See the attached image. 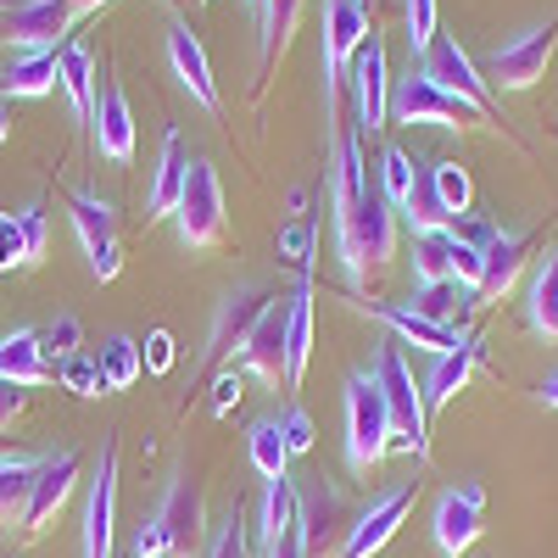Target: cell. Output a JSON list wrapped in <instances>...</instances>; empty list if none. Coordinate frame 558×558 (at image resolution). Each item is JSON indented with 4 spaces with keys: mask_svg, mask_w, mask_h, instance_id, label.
I'll return each instance as SVG.
<instances>
[{
    "mask_svg": "<svg viewBox=\"0 0 558 558\" xmlns=\"http://www.w3.org/2000/svg\"><path fill=\"white\" fill-rule=\"evenodd\" d=\"M302 17V0H263V39H257V68L268 73L274 51H286V39Z\"/></svg>",
    "mask_w": 558,
    "mask_h": 558,
    "instance_id": "cell-34",
    "label": "cell"
},
{
    "mask_svg": "<svg viewBox=\"0 0 558 558\" xmlns=\"http://www.w3.org/2000/svg\"><path fill=\"white\" fill-rule=\"evenodd\" d=\"M112 520H118V441H101L84 497V558H112Z\"/></svg>",
    "mask_w": 558,
    "mask_h": 558,
    "instance_id": "cell-16",
    "label": "cell"
},
{
    "mask_svg": "<svg viewBox=\"0 0 558 558\" xmlns=\"http://www.w3.org/2000/svg\"><path fill=\"white\" fill-rule=\"evenodd\" d=\"M17 229H23V268H34L45 257V207H23Z\"/></svg>",
    "mask_w": 558,
    "mask_h": 558,
    "instance_id": "cell-44",
    "label": "cell"
},
{
    "mask_svg": "<svg viewBox=\"0 0 558 558\" xmlns=\"http://www.w3.org/2000/svg\"><path fill=\"white\" fill-rule=\"evenodd\" d=\"M89 146H96V157L107 162H129L134 157V112H129V96L123 84L101 73L96 84V112H89Z\"/></svg>",
    "mask_w": 558,
    "mask_h": 558,
    "instance_id": "cell-19",
    "label": "cell"
},
{
    "mask_svg": "<svg viewBox=\"0 0 558 558\" xmlns=\"http://www.w3.org/2000/svg\"><path fill=\"white\" fill-rule=\"evenodd\" d=\"M23 408H28V391L12 386V380H0V430H12L23 418Z\"/></svg>",
    "mask_w": 558,
    "mask_h": 558,
    "instance_id": "cell-52",
    "label": "cell"
},
{
    "mask_svg": "<svg viewBox=\"0 0 558 558\" xmlns=\"http://www.w3.org/2000/svg\"><path fill=\"white\" fill-rule=\"evenodd\" d=\"M413 497H418V481H402V486H391L386 497H375L363 508V514L352 520V536H347V547H341V558H375L397 531H402V520H408V508H413Z\"/></svg>",
    "mask_w": 558,
    "mask_h": 558,
    "instance_id": "cell-18",
    "label": "cell"
},
{
    "mask_svg": "<svg viewBox=\"0 0 558 558\" xmlns=\"http://www.w3.org/2000/svg\"><path fill=\"white\" fill-rule=\"evenodd\" d=\"M313 268L302 263V279H296V291H291V324H286V391L302 386L307 375V363H313Z\"/></svg>",
    "mask_w": 558,
    "mask_h": 558,
    "instance_id": "cell-23",
    "label": "cell"
},
{
    "mask_svg": "<svg viewBox=\"0 0 558 558\" xmlns=\"http://www.w3.org/2000/svg\"><path fill=\"white\" fill-rule=\"evenodd\" d=\"M386 452H391L386 397H380V386H375L368 368H352V375H347V470L368 475Z\"/></svg>",
    "mask_w": 558,
    "mask_h": 558,
    "instance_id": "cell-4",
    "label": "cell"
},
{
    "mask_svg": "<svg viewBox=\"0 0 558 558\" xmlns=\"http://www.w3.org/2000/svg\"><path fill=\"white\" fill-rule=\"evenodd\" d=\"M408 307H413L418 318H430V324H447V330H452V318L470 313V302H463V286H458V279H441V286H418Z\"/></svg>",
    "mask_w": 558,
    "mask_h": 558,
    "instance_id": "cell-37",
    "label": "cell"
},
{
    "mask_svg": "<svg viewBox=\"0 0 558 558\" xmlns=\"http://www.w3.org/2000/svg\"><path fill=\"white\" fill-rule=\"evenodd\" d=\"M263 558H307V547H302V531L291 525V531L279 536V542H268V547H263Z\"/></svg>",
    "mask_w": 558,
    "mask_h": 558,
    "instance_id": "cell-53",
    "label": "cell"
},
{
    "mask_svg": "<svg viewBox=\"0 0 558 558\" xmlns=\"http://www.w3.org/2000/svg\"><path fill=\"white\" fill-rule=\"evenodd\" d=\"M34 475H39V458H28V452H0V531L23 525Z\"/></svg>",
    "mask_w": 558,
    "mask_h": 558,
    "instance_id": "cell-28",
    "label": "cell"
},
{
    "mask_svg": "<svg viewBox=\"0 0 558 558\" xmlns=\"http://www.w3.org/2000/svg\"><path fill=\"white\" fill-rule=\"evenodd\" d=\"M207 558H252L246 553V525H241V514L229 508V520L218 525V536H213V553Z\"/></svg>",
    "mask_w": 558,
    "mask_h": 558,
    "instance_id": "cell-45",
    "label": "cell"
},
{
    "mask_svg": "<svg viewBox=\"0 0 558 558\" xmlns=\"http://www.w3.org/2000/svg\"><path fill=\"white\" fill-rule=\"evenodd\" d=\"M413 168H418V157H408L402 146H386V151H380V191H386L391 207H402L408 184H413Z\"/></svg>",
    "mask_w": 558,
    "mask_h": 558,
    "instance_id": "cell-42",
    "label": "cell"
},
{
    "mask_svg": "<svg viewBox=\"0 0 558 558\" xmlns=\"http://www.w3.org/2000/svg\"><path fill=\"white\" fill-rule=\"evenodd\" d=\"M352 307L357 313H368V318H380L386 330H397L408 347H425V352H458L463 341H458V330H447V324H430V318H418L408 302H375V296H352Z\"/></svg>",
    "mask_w": 558,
    "mask_h": 558,
    "instance_id": "cell-20",
    "label": "cell"
},
{
    "mask_svg": "<svg viewBox=\"0 0 558 558\" xmlns=\"http://www.w3.org/2000/svg\"><path fill=\"white\" fill-rule=\"evenodd\" d=\"M96 57H89V45L84 39H68L62 45V89H68V101H73V118L89 123V112H96Z\"/></svg>",
    "mask_w": 558,
    "mask_h": 558,
    "instance_id": "cell-31",
    "label": "cell"
},
{
    "mask_svg": "<svg viewBox=\"0 0 558 558\" xmlns=\"http://www.w3.org/2000/svg\"><path fill=\"white\" fill-rule=\"evenodd\" d=\"M68 218H73V235L84 246V263L96 279H118L123 274V246H118V218L96 191H73L68 196Z\"/></svg>",
    "mask_w": 558,
    "mask_h": 558,
    "instance_id": "cell-10",
    "label": "cell"
},
{
    "mask_svg": "<svg viewBox=\"0 0 558 558\" xmlns=\"http://www.w3.org/2000/svg\"><path fill=\"white\" fill-rule=\"evenodd\" d=\"M62 7H68L73 17H89V12H101V7H112V0H62Z\"/></svg>",
    "mask_w": 558,
    "mask_h": 558,
    "instance_id": "cell-54",
    "label": "cell"
},
{
    "mask_svg": "<svg viewBox=\"0 0 558 558\" xmlns=\"http://www.w3.org/2000/svg\"><path fill=\"white\" fill-rule=\"evenodd\" d=\"M101 375H107V391H129L140 375H146V357H140V341L134 336H107Z\"/></svg>",
    "mask_w": 558,
    "mask_h": 558,
    "instance_id": "cell-36",
    "label": "cell"
},
{
    "mask_svg": "<svg viewBox=\"0 0 558 558\" xmlns=\"http://www.w3.org/2000/svg\"><path fill=\"white\" fill-rule=\"evenodd\" d=\"M408 45L413 57H425L436 45V0H408Z\"/></svg>",
    "mask_w": 558,
    "mask_h": 558,
    "instance_id": "cell-43",
    "label": "cell"
},
{
    "mask_svg": "<svg viewBox=\"0 0 558 558\" xmlns=\"http://www.w3.org/2000/svg\"><path fill=\"white\" fill-rule=\"evenodd\" d=\"M173 223H179V241L191 252H207L223 241V184H218V168L207 157H191L184 168V196L173 207Z\"/></svg>",
    "mask_w": 558,
    "mask_h": 558,
    "instance_id": "cell-6",
    "label": "cell"
},
{
    "mask_svg": "<svg viewBox=\"0 0 558 558\" xmlns=\"http://www.w3.org/2000/svg\"><path fill=\"white\" fill-rule=\"evenodd\" d=\"M363 7H375V0H363Z\"/></svg>",
    "mask_w": 558,
    "mask_h": 558,
    "instance_id": "cell-57",
    "label": "cell"
},
{
    "mask_svg": "<svg viewBox=\"0 0 558 558\" xmlns=\"http://www.w3.org/2000/svg\"><path fill=\"white\" fill-rule=\"evenodd\" d=\"M73 12L62 0H0V34L12 51H62L73 39Z\"/></svg>",
    "mask_w": 558,
    "mask_h": 558,
    "instance_id": "cell-8",
    "label": "cell"
},
{
    "mask_svg": "<svg viewBox=\"0 0 558 558\" xmlns=\"http://www.w3.org/2000/svg\"><path fill=\"white\" fill-rule=\"evenodd\" d=\"M363 39H368V7L363 0H324V89H330V96L347 84Z\"/></svg>",
    "mask_w": 558,
    "mask_h": 558,
    "instance_id": "cell-13",
    "label": "cell"
},
{
    "mask_svg": "<svg viewBox=\"0 0 558 558\" xmlns=\"http://www.w3.org/2000/svg\"><path fill=\"white\" fill-rule=\"evenodd\" d=\"M447 235H452L458 246H475V252H486L497 229H492L486 218H470V213H463V218H452V223H447Z\"/></svg>",
    "mask_w": 558,
    "mask_h": 558,
    "instance_id": "cell-47",
    "label": "cell"
},
{
    "mask_svg": "<svg viewBox=\"0 0 558 558\" xmlns=\"http://www.w3.org/2000/svg\"><path fill=\"white\" fill-rule=\"evenodd\" d=\"M531 330L542 341H558V252H547L531 274Z\"/></svg>",
    "mask_w": 558,
    "mask_h": 558,
    "instance_id": "cell-33",
    "label": "cell"
},
{
    "mask_svg": "<svg viewBox=\"0 0 558 558\" xmlns=\"http://www.w3.org/2000/svg\"><path fill=\"white\" fill-rule=\"evenodd\" d=\"M168 62H173V78L191 89V101H196L202 112H218V107H223V101H218L213 62H207V51H202V39L191 34V23H173V28H168Z\"/></svg>",
    "mask_w": 558,
    "mask_h": 558,
    "instance_id": "cell-21",
    "label": "cell"
},
{
    "mask_svg": "<svg viewBox=\"0 0 558 558\" xmlns=\"http://www.w3.org/2000/svg\"><path fill=\"white\" fill-rule=\"evenodd\" d=\"M452 235L447 229H436V235H413V274L418 286H441V279H452Z\"/></svg>",
    "mask_w": 558,
    "mask_h": 558,
    "instance_id": "cell-38",
    "label": "cell"
},
{
    "mask_svg": "<svg viewBox=\"0 0 558 558\" xmlns=\"http://www.w3.org/2000/svg\"><path fill=\"white\" fill-rule=\"evenodd\" d=\"M352 502L341 497V486H330L324 475H313L302 492H296V531H302V547L307 558H341L347 536H352Z\"/></svg>",
    "mask_w": 558,
    "mask_h": 558,
    "instance_id": "cell-5",
    "label": "cell"
},
{
    "mask_svg": "<svg viewBox=\"0 0 558 558\" xmlns=\"http://www.w3.org/2000/svg\"><path fill=\"white\" fill-rule=\"evenodd\" d=\"M39 352L57 357V363H68L73 352H84V324H78V313L45 318V324H39Z\"/></svg>",
    "mask_w": 558,
    "mask_h": 558,
    "instance_id": "cell-40",
    "label": "cell"
},
{
    "mask_svg": "<svg viewBox=\"0 0 558 558\" xmlns=\"http://www.w3.org/2000/svg\"><path fill=\"white\" fill-rule=\"evenodd\" d=\"M279 430H286V447H291V458L296 452H313V418H307V408H286L279 413Z\"/></svg>",
    "mask_w": 558,
    "mask_h": 558,
    "instance_id": "cell-46",
    "label": "cell"
},
{
    "mask_svg": "<svg viewBox=\"0 0 558 558\" xmlns=\"http://www.w3.org/2000/svg\"><path fill=\"white\" fill-rule=\"evenodd\" d=\"M336 246H341V263H347L352 286H363L368 274L397 257V207L386 202L380 179L375 184L363 179V196L336 213Z\"/></svg>",
    "mask_w": 558,
    "mask_h": 558,
    "instance_id": "cell-1",
    "label": "cell"
},
{
    "mask_svg": "<svg viewBox=\"0 0 558 558\" xmlns=\"http://www.w3.org/2000/svg\"><path fill=\"white\" fill-rule=\"evenodd\" d=\"M397 213H408L413 235H436V229H447V223H452V213H447V202H441V191H436L430 162H418V168H413V184H408V196H402V207H397Z\"/></svg>",
    "mask_w": 558,
    "mask_h": 558,
    "instance_id": "cell-29",
    "label": "cell"
},
{
    "mask_svg": "<svg viewBox=\"0 0 558 558\" xmlns=\"http://www.w3.org/2000/svg\"><path fill=\"white\" fill-rule=\"evenodd\" d=\"M430 173H436V191H441L447 213H452V218L470 213V202H475V179H470V168L452 162V157H441V162H430Z\"/></svg>",
    "mask_w": 558,
    "mask_h": 558,
    "instance_id": "cell-39",
    "label": "cell"
},
{
    "mask_svg": "<svg viewBox=\"0 0 558 558\" xmlns=\"http://www.w3.org/2000/svg\"><path fill=\"white\" fill-rule=\"evenodd\" d=\"M481 525H486V486L481 481H463V486H447L441 502H436V520H430V536L441 547V558H458L481 542Z\"/></svg>",
    "mask_w": 558,
    "mask_h": 558,
    "instance_id": "cell-12",
    "label": "cell"
},
{
    "mask_svg": "<svg viewBox=\"0 0 558 558\" xmlns=\"http://www.w3.org/2000/svg\"><path fill=\"white\" fill-rule=\"evenodd\" d=\"M0 452H7V447H0Z\"/></svg>",
    "mask_w": 558,
    "mask_h": 558,
    "instance_id": "cell-58",
    "label": "cell"
},
{
    "mask_svg": "<svg viewBox=\"0 0 558 558\" xmlns=\"http://www.w3.org/2000/svg\"><path fill=\"white\" fill-rule=\"evenodd\" d=\"M7 129H12V123H7V112H0V146H7Z\"/></svg>",
    "mask_w": 558,
    "mask_h": 558,
    "instance_id": "cell-56",
    "label": "cell"
},
{
    "mask_svg": "<svg viewBox=\"0 0 558 558\" xmlns=\"http://www.w3.org/2000/svg\"><path fill=\"white\" fill-rule=\"evenodd\" d=\"M57 375L73 397H107V375H101V357L89 352H73L68 363H57Z\"/></svg>",
    "mask_w": 558,
    "mask_h": 558,
    "instance_id": "cell-41",
    "label": "cell"
},
{
    "mask_svg": "<svg viewBox=\"0 0 558 558\" xmlns=\"http://www.w3.org/2000/svg\"><path fill=\"white\" fill-rule=\"evenodd\" d=\"M525 252H531V241L525 235H492V246H486V263H481V286H475V302L470 307H481V302H497V296H508V286L520 279V268H525Z\"/></svg>",
    "mask_w": 558,
    "mask_h": 558,
    "instance_id": "cell-26",
    "label": "cell"
},
{
    "mask_svg": "<svg viewBox=\"0 0 558 558\" xmlns=\"http://www.w3.org/2000/svg\"><path fill=\"white\" fill-rule=\"evenodd\" d=\"M536 402H542V408H558V375H547V380L536 386Z\"/></svg>",
    "mask_w": 558,
    "mask_h": 558,
    "instance_id": "cell-55",
    "label": "cell"
},
{
    "mask_svg": "<svg viewBox=\"0 0 558 558\" xmlns=\"http://www.w3.org/2000/svg\"><path fill=\"white\" fill-rule=\"evenodd\" d=\"M140 357H146L151 375H168V368H173V336H168V330H151V336H146V352H140Z\"/></svg>",
    "mask_w": 558,
    "mask_h": 558,
    "instance_id": "cell-51",
    "label": "cell"
},
{
    "mask_svg": "<svg viewBox=\"0 0 558 558\" xmlns=\"http://www.w3.org/2000/svg\"><path fill=\"white\" fill-rule=\"evenodd\" d=\"M23 268V229H17V213H0V274Z\"/></svg>",
    "mask_w": 558,
    "mask_h": 558,
    "instance_id": "cell-48",
    "label": "cell"
},
{
    "mask_svg": "<svg viewBox=\"0 0 558 558\" xmlns=\"http://www.w3.org/2000/svg\"><path fill=\"white\" fill-rule=\"evenodd\" d=\"M196 542H202V486L184 470L173 475L162 508L134 531V558H196Z\"/></svg>",
    "mask_w": 558,
    "mask_h": 558,
    "instance_id": "cell-3",
    "label": "cell"
},
{
    "mask_svg": "<svg viewBox=\"0 0 558 558\" xmlns=\"http://www.w3.org/2000/svg\"><path fill=\"white\" fill-rule=\"evenodd\" d=\"M241 402V368H223V375L213 380V418H229Z\"/></svg>",
    "mask_w": 558,
    "mask_h": 558,
    "instance_id": "cell-49",
    "label": "cell"
},
{
    "mask_svg": "<svg viewBox=\"0 0 558 558\" xmlns=\"http://www.w3.org/2000/svg\"><path fill=\"white\" fill-rule=\"evenodd\" d=\"M291 525H296V486H291V475H286V481H268V492H263V525H257V547L279 542Z\"/></svg>",
    "mask_w": 558,
    "mask_h": 558,
    "instance_id": "cell-35",
    "label": "cell"
},
{
    "mask_svg": "<svg viewBox=\"0 0 558 558\" xmlns=\"http://www.w3.org/2000/svg\"><path fill=\"white\" fill-rule=\"evenodd\" d=\"M553 51H558V17H547V23L525 28L520 39L497 45V51L486 57V78H492V84H502V89H531V84H542V78H547Z\"/></svg>",
    "mask_w": 558,
    "mask_h": 558,
    "instance_id": "cell-9",
    "label": "cell"
},
{
    "mask_svg": "<svg viewBox=\"0 0 558 558\" xmlns=\"http://www.w3.org/2000/svg\"><path fill=\"white\" fill-rule=\"evenodd\" d=\"M62 84V51H17L12 68L0 73V96H17V101H39Z\"/></svg>",
    "mask_w": 558,
    "mask_h": 558,
    "instance_id": "cell-25",
    "label": "cell"
},
{
    "mask_svg": "<svg viewBox=\"0 0 558 558\" xmlns=\"http://www.w3.org/2000/svg\"><path fill=\"white\" fill-rule=\"evenodd\" d=\"M0 380H12V386H23V391L51 380V363H45V352H39V330L0 336Z\"/></svg>",
    "mask_w": 558,
    "mask_h": 558,
    "instance_id": "cell-27",
    "label": "cell"
},
{
    "mask_svg": "<svg viewBox=\"0 0 558 558\" xmlns=\"http://www.w3.org/2000/svg\"><path fill=\"white\" fill-rule=\"evenodd\" d=\"M425 78H436L447 96H458V101H470V107H481L486 118H492V84H486V73L475 68V57L463 51V45L452 39V34H436V45L425 51V68H418Z\"/></svg>",
    "mask_w": 558,
    "mask_h": 558,
    "instance_id": "cell-17",
    "label": "cell"
},
{
    "mask_svg": "<svg viewBox=\"0 0 558 558\" xmlns=\"http://www.w3.org/2000/svg\"><path fill=\"white\" fill-rule=\"evenodd\" d=\"M286 324H291V296H268V307L257 313V324L246 330V341L235 347L241 375H257L263 386H286Z\"/></svg>",
    "mask_w": 558,
    "mask_h": 558,
    "instance_id": "cell-11",
    "label": "cell"
},
{
    "mask_svg": "<svg viewBox=\"0 0 558 558\" xmlns=\"http://www.w3.org/2000/svg\"><path fill=\"white\" fill-rule=\"evenodd\" d=\"M481 263H486V252H475V246H452V279L463 291H475L481 286Z\"/></svg>",
    "mask_w": 558,
    "mask_h": 558,
    "instance_id": "cell-50",
    "label": "cell"
},
{
    "mask_svg": "<svg viewBox=\"0 0 558 558\" xmlns=\"http://www.w3.org/2000/svg\"><path fill=\"white\" fill-rule=\"evenodd\" d=\"M375 386L386 397V413H391V452H413V458H430V436H425V386L413 380V363L402 357L397 341H386L375 352Z\"/></svg>",
    "mask_w": 558,
    "mask_h": 558,
    "instance_id": "cell-2",
    "label": "cell"
},
{
    "mask_svg": "<svg viewBox=\"0 0 558 558\" xmlns=\"http://www.w3.org/2000/svg\"><path fill=\"white\" fill-rule=\"evenodd\" d=\"M347 84H352V96H357V123H363L368 134L386 129V123H391V73H386V39H380L375 28H368V39L357 45Z\"/></svg>",
    "mask_w": 558,
    "mask_h": 558,
    "instance_id": "cell-15",
    "label": "cell"
},
{
    "mask_svg": "<svg viewBox=\"0 0 558 558\" xmlns=\"http://www.w3.org/2000/svg\"><path fill=\"white\" fill-rule=\"evenodd\" d=\"M268 307V291L263 286H235L223 302H218V313H213V330H207V357L218 363V357H229L241 341H246V330L257 324V313Z\"/></svg>",
    "mask_w": 558,
    "mask_h": 558,
    "instance_id": "cell-22",
    "label": "cell"
},
{
    "mask_svg": "<svg viewBox=\"0 0 558 558\" xmlns=\"http://www.w3.org/2000/svg\"><path fill=\"white\" fill-rule=\"evenodd\" d=\"M475 363H481V352H475L470 341H463L458 352H441V357H436V368H430V380H425V408H441V402H452L463 386H470Z\"/></svg>",
    "mask_w": 558,
    "mask_h": 558,
    "instance_id": "cell-32",
    "label": "cell"
},
{
    "mask_svg": "<svg viewBox=\"0 0 558 558\" xmlns=\"http://www.w3.org/2000/svg\"><path fill=\"white\" fill-rule=\"evenodd\" d=\"M78 486V452L62 447V452H39V475H34V492H28V514H23V536H45L51 520L62 514V502L73 497Z\"/></svg>",
    "mask_w": 558,
    "mask_h": 558,
    "instance_id": "cell-14",
    "label": "cell"
},
{
    "mask_svg": "<svg viewBox=\"0 0 558 558\" xmlns=\"http://www.w3.org/2000/svg\"><path fill=\"white\" fill-rule=\"evenodd\" d=\"M184 168H191V151H184L179 129H168V134H162L157 173H151V191H146V223L173 218V207H179V196H184Z\"/></svg>",
    "mask_w": 558,
    "mask_h": 558,
    "instance_id": "cell-24",
    "label": "cell"
},
{
    "mask_svg": "<svg viewBox=\"0 0 558 558\" xmlns=\"http://www.w3.org/2000/svg\"><path fill=\"white\" fill-rule=\"evenodd\" d=\"M391 118L397 123H436V129H481L486 123L481 107L447 96V89L425 73H408V78L391 84Z\"/></svg>",
    "mask_w": 558,
    "mask_h": 558,
    "instance_id": "cell-7",
    "label": "cell"
},
{
    "mask_svg": "<svg viewBox=\"0 0 558 558\" xmlns=\"http://www.w3.org/2000/svg\"><path fill=\"white\" fill-rule=\"evenodd\" d=\"M246 458H252V470H257L263 481H286V470H291V447H286V430H279V418H274V413L252 418V430H246Z\"/></svg>",
    "mask_w": 558,
    "mask_h": 558,
    "instance_id": "cell-30",
    "label": "cell"
}]
</instances>
